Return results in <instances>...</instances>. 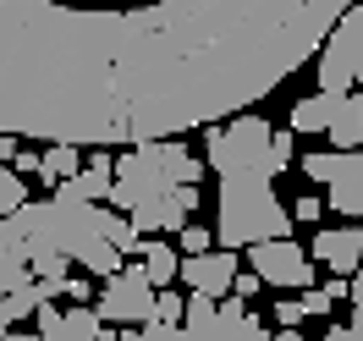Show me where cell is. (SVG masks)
<instances>
[{
	"instance_id": "1",
	"label": "cell",
	"mask_w": 363,
	"mask_h": 341,
	"mask_svg": "<svg viewBox=\"0 0 363 341\" xmlns=\"http://www.w3.org/2000/svg\"><path fill=\"white\" fill-rule=\"evenodd\" d=\"M352 0H138L111 17L121 143L182 138L248 111L314 61Z\"/></svg>"
},
{
	"instance_id": "2",
	"label": "cell",
	"mask_w": 363,
	"mask_h": 341,
	"mask_svg": "<svg viewBox=\"0 0 363 341\" xmlns=\"http://www.w3.org/2000/svg\"><path fill=\"white\" fill-rule=\"evenodd\" d=\"M111 17L61 0H0V133L77 149L121 143Z\"/></svg>"
},
{
	"instance_id": "3",
	"label": "cell",
	"mask_w": 363,
	"mask_h": 341,
	"mask_svg": "<svg viewBox=\"0 0 363 341\" xmlns=\"http://www.w3.org/2000/svg\"><path fill=\"white\" fill-rule=\"evenodd\" d=\"M199 177H204V160H193L182 143L143 138V143H133L127 155H116V171H111V193H105V204L121 209V215H133V209L155 204V199H165L171 187L199 182Z\"/></svg>"
},
{
	"instance_id": "4",
	"label": "cell",
	"mask_w": 363,
	"mask_h": 341,
	"mask_svg": "<svg viewBox=\"0 0 363 341\" xmlns=\"http://www.w3.org/2000/svg\"><path fill=\"white\" fill-rule=\"evenodd\" d=\"M286 231H292V209L275 199L270 171H220V226H215L220 248H253Z\"/></svg>"
},
{
	"instance_id": "5",
	"label": "cell",
	"mask_w": 363,
	"mask_h": 341,
	"mask_svg": "<svg viewBox=\"0 0 363 341\" xmlns=\"http://www.w3.org/2000/svg\"><path fill=\"white\" fill-rule=\"evenodd\" d=\"M204 160L215 171H270V177H281L297 165V149H292V133H275L264 116L237 111L226 127L220 121L204 127Z\"/></svg>"
},
{
	"instance_id": "6",
	"label": "cell",
	"mask_w": 363,
	"mask_h": 341,
	"mask_svg": "<svg viewBox=\"0 0 363 341\" xmlns=\"http://www.w3.org/2000/svg\"><path fill=\"white\" fill-rule=\"evenodd\" d=\"M182 341H270V330L237 292H226V303L193 292L182 308Z\"/></svg>"
},
{
	"instance_id": "7",
	"label": "cell",
	"mask_w": 363,
	"mask_h": 341,
	"mask_svg": "<svg viewBox=\"0 0 363 341\" xmlns=\"http://www.w3.org/2000/svg\"><path fill=\"white\" fill-rule=\"evenodd\" d=\"M314 61H319V89L325 94L363 89V0H352L330 23V33L314 50Z\"/></svg>"
},
{
	"instance_id": "8",
	"label": "cell",
	"mask_w": 363,
	"mask_h": 341,
	"mask_svg": "<svg viewBox=\"0 0 363 341\" xmlns=\"http://www.w3.org/2000/svg\"><path fill=\"white\" fill-rule=\"evenodd\" d=\"M303 177L319 187H330L325 193V204L347 215V220H363V149H330V155H303Z\"/></svg>"
},
{
	"instance_id": "9",
	"label": "cell",
	"mask_w": 363,
	"mask_h": 341,
	"mask_svg": "<svg viewBox=\"0 0 363 341\" xmlns=\"http://www.w3.org/2000/svg\"><path fill=\"white\" fill-rule=\"evenodd\" d=\"M94 314L105 325H143L155 319V281L143 275V264H121L105 275V292L94 303Z\"/></svg>"
},
{
	"instance_id": "10",
	"label": "cell",
	"mask_w": 363,
	"mask_h": 341,
	"mask_svg": "<svg viewBox=\"0 0 363 341\" xmlns=\"http://www.w3.org/2000/svg\"><path fill=\"white\" fill-rule=\"evenodd\" d=\"M248 270H259L264 286H314V264H308V253L297 248L292 237H264V242H253L248 248Z\"/></svg>"
},
{
	"instance_id": "11",
	"label": "cell",
	"mask_w": 363,
	"mask_h": 341,
	"mask_svg": "<svg viewBox=\"0 0 363 341\" xmlns=\"http://www.w3.org/2000/svg\"><path fill=\"white\" fill-rule=\"evenodd\" d=\"M231 275H237V248H204V253H182L177 259V281H187L204 297H226Z\"/></svg>"
},
{
	"instance_id": "12",
	"label": "cell",
	"mask_w": 363,
	"mask_h": 341,
	"mask_svg": "<svg viewBox=\"0 0 363 341\" xmlns=\"http://www.w3.org/2000/svg\"><path fill=\"white\" fill-rule=\"evenodd\" d=\"M39 336L45 341H94L105 319L94 314L89 303H72V308H55V303H39Z\"/></svg>"
},
{
	"instance_id": "13",
	"label": "cell",
	"mask_w": 363,
	"mask_h": 341,
	"mask_svg": "<svg viewBox=\"0 0 363 341\" xmlns=\"http://www.w3.org/2000/svg\"><path fill=\"white\" fill-rule=\"evenodd\" d=\"M314 259L330 275H352V270H358V259H363L358 220H352V226H336V231H314Z\"/></svg>"
},
{
	"instance_id": "14",
	"label": "cell",
	"mask_w": 363,
	"mask_h": 341,
	"mask_svg": "<svg viewBox=\"0 0 363 341\" xmlns=\"http://www.w3.org/2000/svg\"><path fill=\"white\" fill-rule=\"evenodd\" d=\"M330 143L336 149H358L363 143V94L352 89V94H336V111H330Z\"/></svg>"
},
{
	"instance_id": "15",
	"label": "cell",
	"mask_w": 363,
	"mask_h": 341,
	"mask_svg": "<svg viewBox=\"0 0 363 341\" xmlns=\"http://www.w3.org/2000/svg\"><path fill=\"white\" fill-rule=\"evenodd\" d=\"M330 111H336V94H308V99H297L292 105V133H325L330 127Z\"/></svg>"
},
{
	"instance_id": "16",
	"label": "cell",
	"mask_w": 363,
	"mask_h": 341,
	"mask_svg": "<svg viewBox=\"0 0 363 341\" xmlns=\"http://www.w3.org/2000/svg\"><path fill=\"white\" fill-rule=\"evenodd\" d=\"M177 259L182 253L171 248V242H138V264H143V275H149L155 286H171V281H177Z\"/></svg>"
},
{
	"instance_id": "17",
	"label": "cell",
	"mask_w": 363,
	"mask_h": 341,
	"mask_svg": "<svg viewBox=\"0 0 363 341\" xmlns=\"http://www.w3.org/2000/svg\"><path fill=\"white\" fill-rule=\"evenodd\" d=\"M77 171H83V149H77V143H50L45 155H39V177H45V182H67Z\"/></svg>"
},
{
	"instance_id": "18",
	"label": "cell",
	"mask_w": 363,
	"mask_h": 341,
	"mask_svg": "<svg viewBox=\"0 0 363 341\" xmlns=\"http://www.w3.org/2000/svg\"><path fill=\"white\" fill-rule=\"evenodd\" d=\"M17 204H28V177H17V171L0 160V220H6Z\"/></svg>"
},
{
	"instance_id": "19",
	"label": "cell",
	"mask_w": 363,
	"mask_h": 341,
	"mask_svg": "<svg viewBox=\"0 0 363 341\" xmlns=\"http://www.w3.org/2000/svg\"><path fill=\"white\" fill-rule=\"evenodd\" d=\"M116 341H182V325H165V319H143V325H127Z\"/></svg>"
},
{
	"instance_id": "20",
	"label": "cell",
	"mask_w": 363,
	"mask_h": 341,
	"mask_svg": "<svg viewBox=\"0 0 363 341\" xmlns=\"http://www.w3.org/2000/svg\"><path fill=\"white\" fill-rule=\"evenodd\" d=\"M182 308H187V303H182L171 286H155V319H165V325H182Z\"/></svg>"
},
{
	"instance_id": "21",
	"label": "cell",
	"mask_w": 363,
	"mask_h": 341,
	"mask_svg": "<svg viewBox=\"0 0 363 341\" xmlns=\"http://www.w3.org/2000/svg\"><path fill=\"white\" fill-rule=\"evenodd\" d=\"M182 253H204L209 248V242H215V231H209V226H193V220H182Z\"/></svg>"
},
{
	"instance_id": "22",
	"label": "cell",
	"mask_w": 363,
	"mask_h": 341,
	"mask_svg": "<svg viewBox=\"0 0 363 341\" xmlns=\"http://www.w3.org/2000/svg\"><path fill=\"white\" fill-rule=\"evenodd\" d=\"M330 308H336V297L325 292V286H308V297H303V314H308V319H325Z\"/></svg>"
},
{
	"instance_id": "23",
	"label": "cell",
	"mask_w": 363,
	"mask_h": 341,
	"mask_svg": "<svg viewBox=\"0 0 363 341\" xmlns=\"http://www.w3.org/2000/svg\"><path fill=\"white\" fill-rule=\"evenodd\" d=\"M325 341H363V308H352V319H347V325H330V330H325Z\"/></svg>"
},
{
	"instance_id": "24",
	"label": "cell",
	"mask_w": 363,
	"mask_h": 341,
	"mask_svg": "<svg viewBox=\"0 0 363 341\" xmlns=\"http://www.w3.org/2000/svg\"><path fill=\"white\" fill-rule=\"evenodd\" d=\"M259 286H264V281H259V270H237V275H231V292L242 297V303H248V297L259 292Z\"/></svg>"
},
{
	"instance_id": "25",
	"label": "cell",
	"mask_w": 363,
	"mask_h": 341,
	"mask_svg": "<svg viewBox=\"0 0 363 341\" xmlns=\"http://www.w3.org/2000/svg\"><path fill=\"white\" fill-rule=\"evenodd\" d=\"M319 209H325V204H319L314 193H303V199L292 204V220H319Z\"/></svg>"
},
{
	"instance_id": "26",
	"label": "cell",
	"mask_w": 363,
	"mask_h": 341,
	"mask_svg": "<svg viewBox=\"0 0 363 341\" xmlns=\"http://www.w3.org/2000/svg\"><path fill=\"white\" fill-rule=\"evenodd\" d=\"M275 319H281V325H297V319H308V314H303V303L281 297V303H275Z\"/></svg>"
},
{
	"instance_id": "27",
	"label": "cell",
	"mask_w": 363,
	"mask_h": 341,
	"mask_svg": "<svg viewBox=\"0 0 363 341\" xmlns=\"http://www.w3.org/2000/svg\"><path fill=\"white\" fill-rule=\"evenodd\" d=\"M61 297H72V303H89V281H83V275H67Z\"/></svg>"
},
{
	"instance_id": "28",
	"label": "cell",
	"mask_w": 363,
	"mask_h": 341,
	"mask_svg": "<svg viewBox=\"0 0 363 341\" xmlns=\"http://www.w3.org/2000/svg\"><path fill=\"white\" fill-rule=\"evenodd\" d=\"M11 171H17V177H33V171H39V155L17 149V155H11Z\"/></svg>"
},
{
	"instance_id": "29",
	"label": "cell",
	"mask_w": 363,
	"mask_h": 341,
	"mask_svg": "<svg viewBox=\"0 0 363 341\" xmlns=\"http://www.w3.org/2000/svg\"><path fill=\"white\" fill-rule=\"evenodd\" d=\"M347 297H352V308H363V259H358V270H352V281H347Z\"/></svg>"
},
{
	"instance_id": "30",
	"label": "cell",
	"mask_w": 363,
	"mask_h": 341,
	"mask_svg": "<svg viewBox=\"0 0 363 341\" xmlns=\"http://www.w3.org/2000/svg\"><path fill=\"white\" fill-rule=\"evenodd\" d=\"M325 292H330V297L341 303V297H347V275H330V281H325Z\"/></svg>"
},
{
	"instance_id": "31",
	"label": "cell",
	"mask_w": 363,
	"mask_h": 341,
	"mask_svg": "<svg viewBox=\"0 0 363 341\" xmlns=\"http://www.w3.org/2000/svg\"><path fill=\"white\" fill-rule=\"evenodd\" d=\"M11 155H17V138H11V133H0V160L11 165Z\"/></svg>"
},
{
	"instance_id": "32",
	"label": "cell",
	"mask_w": 363,
	"mask_h": 341,
	"mask_svg": "<svg viewBox=\"0 0 363 341\" xmlns=\"http://www.w3.org/2000/svg\"><path fill=\"white\" fill-rule=\"evenodd\" d=\"M270 341H303V330H297V325H286V330H281V336H270Z\"/></svg>"
},
{
	"instance_id": "33",
	"label": "cell",
	"mask_w": 363,
	"mask_h": 341,
	"mask_svg": "<svg viewBox=\"0 0 363 341\" xmlns=\"http://www.w3.org/2000/svg\"><path fill=\"white\" fill-rule=\"evenodd\" d=\"M0 341H45V336H39V330H33V336H17V330H6Z\"/></svg>"
},
{
	"instance_id": "34",
	"label": "cell",
	"mask_w": 363,
	"mask_h": 341,
	"mask_svg": "<svg viewBox=\"0 0 363 341\" xmlns=\"http://www.w3.org/2000/svg\"><path fill=\"white\" fill-rule=\"evenodd\" d=\"M99 6H111V0H99Z\"/></svg>"
},
{
	"instance_id": "35",
	"label": "cell",
	"mask_w": 363,
	"mask_h": 341,
	"mask_svg": "<svg viewBox=\"0 0 363 341\" xmlns=\"http://www.w3.org/2000/svg\"><path fill=\"white\" fill-rule=\"evenodd\" d=\"M61 6H72V0H61Z\"/></svg>"
}]
</instances>
